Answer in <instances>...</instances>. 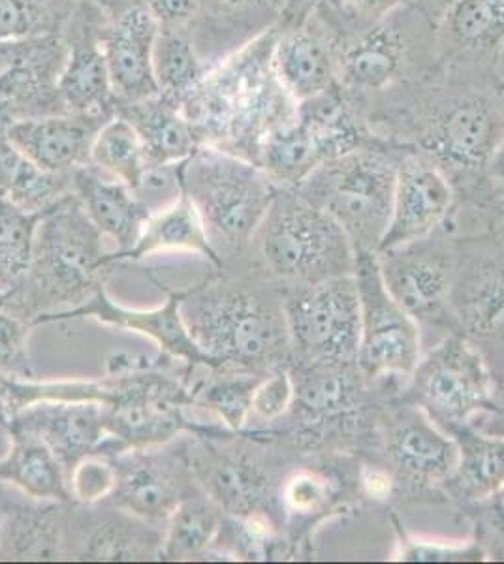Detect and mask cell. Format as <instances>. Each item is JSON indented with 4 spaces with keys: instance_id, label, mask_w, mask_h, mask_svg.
Masks as SVG:
<instances>
[{
    "instance_id": "6da1fadb",
    "label": "cell",
    "mask_w": 504,
    "mask_h": 564,
    "mask_svg": "<svg viewBox=\"0 0 504 564\" xmlns=\"http://www.w3.org/2000/svg\"><path fill=\"white\" fill-rule=\"evenodd\" d=\"M371 130L397 148L428 156L447 175L455 202L482 212L504 202L490 164L504 138L501 72L437 65L410 84L362 106Z\"/></svg>"
},
{
    "instance_id": "7a4b0ae2",
    "label": "cell",
    "mask_w": 504,
    "mask_h": 564,
    "mask_svg": "<svg viewBox=\"0 0 504 564\" xmlns=\"http://www.w3.org/2000/svg\"><path fill=\"white\" fill-rule=\"evenodd\" d=\"M279 286L262 263L237 258L185 289L181 315L200 350L218 366L274 371L292 350Z\"/></svg>"
},
{
    "instance_id": "3957f363",
    "label": "cell",
    "mask_w": 504,
    "mask_h": 564,
    "mask_svg": "<svg viewBox=\"0 0 504 564\" xmlns=\"http://www.w3.org/2000/svg\"><path fill=\"white\" fill-rule=\"evenodd\" d=\"M275 40L277 26L211 66L181 100L200 145L256 164L264 138L294 119L298 104L275 72Z\"/></svg>"
},
{
    "instance_id": "277c9868",
    "label": "cell",
    "mask_w": 504,
    "mask_h": 564,
    "mask_svg": "<svg viewBox=\"0 0 504 564\" xmlns=\"http://www.w3.org/2000/svg\"><path fill=\"white\" fill-rule=\"evenodd\" d=\"M103 241L84 204L66 194L40 218L31 268L4 307L32 324L89 302L111 271Z\"/></svg>"
},
{
    "instance_id": "5b68a950",
    "label": "cell",
    "mask_w": 504,
    "mask_h": 564,
    "mask_svg": "<svg viewBox=\"0 0 504 564\" xmlns=\"http://www.w3.org/2000/svg\"><path fill=\"white\" fill-rule=\"evenodd\" d=\"M196 367L159 356L114 354L106 364L100 403L109 441L117 454L168 443L204 425L189 414L194 409L191 377Z\"/></svg>"
},
{
    "instance_id": "8992f818",
    "label": "cell",
    "mask_w": 504,
    "mask_h": 564,
    "mask_svg": "<svg viewBox=\"0 0 504 564\" xmlns=\"http://www.w3.org/2000/svg\"><path fill=\"white\" fill-rule=\"evenodd\" d=\"M179 191L196 207L221 262L245 257L279 186L255 162L202 148L173 166Z\"/></svg>"
},
{
    "instance_id": "52a82bcc",
    "label": "cell",
    "mask_w": 504,
    "mask_h": 564,
    "mask_svg": "<svg viewBox=\"0 0 504 564\" xmlns=\"http://www.w3.org/2000/svg\"><path fill=\"white\" fill-rule=\"evenodd\" d=\"M447 2L407 0L339 47V85L360 108L433 68L437 23Z\"/></svg>"
},
{
    "instance_id": "ba28073f",
    "label": "cell",
    "mask_w": 504,
    "mask_h": 564,
    "mask_svg": "<svg viewBox=\"0 0 504 564\" xmlns=\"http://www.w3.org/2000/svg\"><path fill=\"white\" fill-rule=\"evenodd\" d=\"M403 148L378 140L322 162L296 186L337 223L356 252H377L388 230Z\"/></svg>"
},
{
    "instance_id": "9c48e42d",
    "label": "cell",
    "mask_w": 504,
    "mask_h": 564,
    "mask_svg": "<svg viewBox=\"0 0 504 564\" xmlns=\"http://www.w3.org/2000/svg\"><path fill=\"white\" fill-rule=\"evenodd\" d=\"M253 247L269 275L285 286L354 275L356 268V250L343 228L296 188H279Z\"/></svg>"
},
{
    "instance_id": "30bf717a",
    "label": "cell",
    "mask_w": 504,
    "mask_h": 564,
    "mask_svg": "<svg viewBox=\"0 0 504 564\" xmlns=\"http://www.w3.org/2000/svg\"><path fill=\"white\" fill-rule=\"evenodd\" d=\"M191 462L199 486L224 513L247 518H274L277 484L266 456L264 441L256 433L224 430L207 422L189 433Z\"/></svg>"
},
{
    "instance_id": "8fae6325",
    "label": "cell",
    "mask_w": 504,
    "mask_h": 564,
    "mask_svg": "<svg viewBox=\"0 0 504 564\" xmlns=\"http://www.w3.org/2000/svg\"><path fill=\"white\" fill-rule=\"evenodd\" d=\"M285 313L298 361L357 364L362 305L354 275L285 289Z\"/></svg>"
},
{
    "instance_id": "7c38bea8",
    "label": "cell",
    "mask_w": 504,
    "mask_h": 564,
    "mask_svg": "<svg viewBox=\"0 0 504 564\" xmlns=\"http://www.w3.org/2000/svg\"><path fill=\"white\" fill-rule=\"evenodd\" d=\"M409 398L442 430H452L492 409V375L482 354L452 335L420 358L410 375Z\"/></svg>"
},
{
    "instance_id": "4fadbf2b",
    "label": "cell",
    "mask_w": 504,
    "mask_h": 564,
    "mask_svg": "<svg viewBox=\"0 0 504 564\" xmlns=\"http://www.w3.org/2000/svg\"><path fill=\"white\" fill-rule=\"evenodd\" d=\"M114 463L116 488L106 500L162 529L183 500L202 494L192 468L189 433L168 443L122 449Z\"/></svg>"
},
{
    "instance_id": "5bb4252c",
    "label": "cell",
    "mask_w": 504,
    "mask_h": 564,
    "mask_svg": "<svg viewBox=\"0 0 504 564\" xmlns=\"http://www.w3.org/2000/svg\"><path fill=\"white\" fill-rule=\"evenodd\" d=\"M354 279L362 305L360 371L369 380L410 377L421 358L420 326L386 289L377 252H356Z\"/></svg>"
},
{
    "instance_id": "9a60e30c",
    "label": "cell",
    "mask_w": 504,
    "mask_h": 564,
    "mask_svg": "<svg viewBox=\"0 0 504 564\" xmlns=\"http://www.w3.org/2000/svg\"><path fill=\"white\" fill-rule=\"evenodd\" d=\"M64 63L63 34L0 40V129L71 113L58 90Z\"/></svg>"
},
{
    "instance_id": "2e32d148",
    "label": "cell",
    "mask_w": 504,
    "mask_h": 564,
    "mask_svg": "<svg viewBox=\"0 0 504 564\" xmlns=\"http://www.w3.org/2000/svg\"><path fill=\"white\" fill-rule=\"evenodd\" d=\"M377 260L389 294L418 326L453 318L450 311L458 265L448 245L429 236L399 249L377 252Z\"/></svg>"
},
{
    "instance_id": "e0dca14e",
    "label": "cell",
    "mask_w": 504,
    "mask_h": 564,
    "mask_svg": "<svg viewBox=\"0 0 504 564\" xmlns=\"http://www.w3.org/2000/svg\"><path fill=\"white\" fill-rule=\"evenodd\" d=\"M100 10V40L119 100H141L159 93L153 76V45L159 25L148 0H93Z\"/></svg>"
},
{
    "instance_id": "ac0fdd59",
    "label": "cell",
    "mask_w": 504,
    "mask_h": 564,
    "mask_svg": "<svg viewBox=\"0 0 504 564\" xmlns=\"http://www.w3.org/2000/svg\"><path fill=\"white\" fill-rule=\"evenodd\" d=\"M164 529L136 518L109 500H72L66 529L68 561H160Z\"/></svg>"
},
{
    "instance_id": "d6986e66",
    "label": "cell",
    "mask_w": 504,
    "mask_h": 564,
    "mask_svg": "<svg viewBox=\"0 0 504 564\" xmlns=\"http://www.w3.org/2000/svg\"><path fill=\"white\" fill-rule=\"evenodd\" d=\"M148 275L154 286H159L167 294V302L162 307L151 308V311L121 307L109 297L106 289L100 286L89 302H85L84 305L64 311V313L39 316L32 324L39 326V324H47V322L95 318L108 326L122 327V329H132L138 334L148 335L149 339L157 343L160 352L172 356L179 361H185L189 366L218 367L217 361H213L207 354L200 350L199 345L194 343L192 335L186 329L185 321L181 315V300L185 295V289H170L167 284H162L160 279H157L153 271H149Z\"/></svg>"
},
{
    "instance_id": "ffe728a7",
    "label": "cell",
    "mask_w": 504,
    "mask_h": 564,
    "mask_svg": "<svg viewBox=\"0 0 504 564\" xmlns=\"http://www.w3.org/2000/svg\"><path fill=\"white\" fill-rule=\"evenodd\" d=\"M455 206V193L428 156L403 149L397 166L396 193L388 230L377 252L399 249L433 236Z\"/></svg>"
},
{
    "instance_id": "44dd1931",
    "label": "cell",
    "mask_w": 504,
    "mask_h": 564,
    "mask_svg": "<svg viewBox=\"0 0 504 564\" xmlns=\"http://www.w3.org/2000/svg\"><path fill=\"white\" fill-rule=\"evenodd\" d=\"M66 63L58 79L64 106L72 113L116 117L117 98L100 40V10L93 0H77L63 31Z\"/></svg>"
},
{
    "instance_id": "7402d4cb",
    "label": "cell",
    "mask_w": 504,
    "mask_h": 564,
    "mask_svg": "<svg viewBox=\"0 0 504 564\" xmlns=\"http://www.w3.org/2000/svg\"><path fill=\"white\" fill-rule=\"evenodd\" d=\"M10 427L40 438L68 473L79 459L100 452L109 436L96 399H42L15 412Z\"/></svg>"
},
{
    "instance_id": "603a6c76",
    "label": "cell",
    "mask_w": 504,
    "mask_h": 564,
    "mask_svg": "<svg viewBox=\"0 0 504 564\" xmlns=\"http://www.w3.org/2000/svg\"><path fill=\"white\" fill-rule=\"evenodd\" d=\"M504 0H448L437 23V65L501 72Z\"/></svg>"
},
{
    "instance_id": "cb8c5ba5",
    "label": "cell",
    "mask_w": 504,
    "mask_h": 564,
    "mask_svg": "<svg viewBox=\"0 0 504 564\" xmlns=\"http://www.w3.org/2000/svg\"><path fill=\"white\" fill-rule=\"evenodd\" d=\"M274 66L296 104L311 100L339 85L337 40L311 12L300 25L277 26Z\"/></svg>"
},
{
    "instance_id": "d4e9b609",
    "label": "cell",
    "mask_w": 504,
    "mask_h": 564,
    "mask_svg": "<svg viewBox=\"0 0 504 564\" xmlns=\"http://www.w3.org/2000/svg\"><path fill=\"white\" fill-rule=\"evenodd\" d=\"M288 0H199L192 44L207 68L279 25Z\"/></svg>"
},
{
    "instance_id": "484cf974",
    "label": "cell",
    "mask_w": 504,
    "mask_h": 564,
    "mask_svg": "<svg viewBox=\"0 0 504 564\" xmlns=\"http://www.w3.org/2000/svg\"><path fill=\"white\" fill-rule=\"evenodd\" d=\"M111 117L98 113H58L15 122L7 135L21 153L52 174L71 175L90 164L96 135Z\"/></svg>"
},
{
    "instance_id": "4316f807",
    "label": "cell",
    "mask_w": 504,
    "mask_h": 564,
    "mask_svg": "<svg viewBox=\"0 0 504 564\" xmlns=\"http://www.w3.org/2000/svg\"><path fill=\"white\" fill-rule=\"evenodd\" d=\"M72 193L84 204L93 225L117 245L114 252H127L140 239L153 209L135 188L87 164L72 174Z\"/></svg>"
},
{
    "instance_id": "83f0119b",
    "label": "cell",
    "mask_w": 504,
    "mask_h": 564,
    "mask_svg": "<svg viewBox=\"0 0 504 564\" xmlns=\"http://www.w3.org/2000/svg\"><path fill=\"white\" fill-rule=\"evenodd\" d=\"M21 502L4 491L0 561H63L71 502Z\"/></svg>"
},
{
    "instance_id": "f1b7e54d",
    "label": "cell",
    "mask_w": 504,
    "mask_h": 564,
    "mask_svg": "<svg viewBox=\"0 0 504 564\" xmlns=\"http://www.w3.org/2000/svg\"><path fill=\"white\" fill-rule=\"evenodd\" d=\"M388 456L410 480L447 484L458 465V443L418 409L403 412L389 430Z\"/></svg>"
},
{
    "instance_id": "f546056e",
    "label": "cell",
    "mask_w": 504,
    "mask_h": 564,
    "mask_svg": "<svg viewBox=\"0 0 504 564\" xmlns=\"http://www.w3.org/2000/svg\"><path fill=\"white\" fill-rule=\"evenodd\" d=\"M116 116L127 119L140 134L149 174L178 166L202 148L181 102L160 93L141 100H119Z\"/></svg>"
},
{
    "instance_id": "4dcf8cb0",
    "label": "cell",
    "mask_w": 504,
    "mask_h": 564,
    "mask_svg": "<svg viewBox=\"0 0 504 564\" xmlns=\"http://www.w3.org/2000/svg\"><path fill=\"white\" fill-rule=\"evenodd\" d=\"M162 250L199 252L215 265V270L223 265L205 234L204 223L196 207L192 206L191 199L183 193L149 217L148 225L132 249L127 252H108L106 262L111 268L121 262H140L149 254Z\"/></svg>"
},
{
    "instance_id": "1f68e13d",
    "label": "cell",
    "mask_w": 504,
    "mask_h": 564,
    "mask_svg": "<svg viewBox=\"0 0 504 564\" xmlns=\"http://www.w3.org/2000/svg\"><path fill=\"white\" fill-rule=\"evenodd\" d=\"M448 433L458 443V465L447 486L465 502L495 494L504 486V438L476 430L471 423L455 425Z\"/></svg>"
},
{
    "instance_id": "d6a6232c",
    "label": "cell",
    "mask_w": 504,
    "mask_h": 564,
    "mask_svg": "<svg viewBox=\"0 0 504 564\" xmlns=\"http://www.w3.org/2000/svg\"><path fill=\"white\" fill-rule=\"evenodd\" d=\"M0 484H8L29 499L71 502L68 470L40 438L13 433L12 449L0 462Z\"/></svg>"
},
{
    "instance_id": "836d02e7",
    "label": "cell",
    "mask_w": 504,
    "mask_h": 564,
    "mask_svg": "<svg viewBox=\"0 0 504 564\" xmlns=\"http://www.w3.org/2000/svg\"><path fill=\"white\" fill-rule=\"evenodd\" d=\"M264 375L236 367L199 366L191 377L194 409L213 414L224 430H247L253 391Z\"/></svg>"
},
{
    "instance_id": "e575fe53",
    "label": "cell",
    "mask_w": 504,
    "mask_h": 564,
    "mask_svg": "<svg viewBox=\"0 0 504 564\" xmlns=\"http://www.w3.org/2000/svg\"><path fill=\"white\" fill-rule=\"evenodd\" d=\"M72 193V174H52L21 153L0 129V196L23 212L44 213Z\"/></svg>"
},
{
    "instance_id": "d590c367",
    "label": "cell",
    "mask_w": 504,
    "mask_h": 564,
    "mask_svg": "<svg viewBox=\"0 0 504 564\" xmlns=\"http://www.w3.org/2000/svg\"><path fill=\"white\" fill-rule=\"evenodd\" d=\"M354 364H313L301 361L292 375L294 380V403L292 409H300L301 416L307 420L332 417L351 411L356 403L360 391L357 369L352 371Z\"/></svg>"
},
{
    "instance_id": "8d00e7d4",
    "label": "cell",
    "mask_w": 504,
    "mask_h": 564,
    "mask_svg": "<svg viewBox=\"0 0 504 564\" xmlns=\"http://www.w3.org/2000/svg\"><path fill=\"white\" fill-rule=\"evenodd\" d=\"M322 162H326V154L317 135L296 113L292 121L277 127L264 138L256 164L279 188H296Z\"/></svg>"
},
{
    "instance_id": "74e56055",
    "label": "cell",
    "mask_w": 504,
    "mask_h": 564,
    "mask_svg": "<svg viewBox=\"0 0 504 564\" xmlns=\"http://www.w3.org/2000/svg\"><path fill=\"white\" fill-rule=\"evenodd\" d=\"M223 520V510L204 491L183 500L164 523L160 561L207 558Z\"/></svg>"
},
{
    "instance_id": "f35d334b",
    "label": "cell",
    "mask_w": 504,
    "mask_h": 564,
    "mask_svg": "<svg viewBox=\"0 0 504 564\" xmlns=\"http://www.w3.org/2000/svg\"><path fill=\"white\" fill-rule=\"evenodd\" d=\"M90 164L122 181L138 194L149 175L148 156L140 134L119 116L111 117L96 135Z\"/></svg>"
},
{
    "instance_id": "ab89813d",
    "label": "cell",
    "mask_w": 504,
    "mask_h": 564,
    "mask_svg": "<svg viewBox=\"0 0 504 564\" xmlns=\"http://www.w3.org/2000/svg\"><path fill=\"white\" fill-rule=\"evenodd\" d=\"M207 70L189 29H159L153 45V76L160 95L181 102Z\"/></svg>"
},
{
    "instance_id": "60d3db41",
    "label": "cell",
    "mask_w": 504,
    "mask_h": 564,
    "mask_svg": "<svg viewBox=\"0 0 504 564\" xmlns=\"http://www.w3.org/2000/svg\"><path fill=\"white\" fill-rule=\"evenodd\" d=\"M44 213L23 212L0 196V292L7 297L29 273L34 238Z\"/></svg>"
},
{
    "instance_id": "b9f144b4",
    "label": "cell",
    "mask_w": 504,
    "mask_h": 564,
    "mask_svg": "<svg viewBox=\"0 0 504 564\" xmlns=\"http://www.w3.org/2000/svg\"><path fill=\"white\" fill-rule=\"evenodd\" d=\"M461 289L460 302H453L461 326L480 337L504 339V270L476 273Z\"/></svg>"
},
{
    "instance_id": "7bdbcfd3",
    "label": "cell",
    "mask_w": 504,
    "mask_h": 564,
    "mask_svg": "<svg viewBox=\"0 0 504 564\" xmlns=\"http://www.w3.org/2000/svg\"><path fill=\"white\" fill-rule=\"evenodd\" d=\"M77 0H0V40L63 34Z\"/></svg>"
},
{
    "instance_id": "ee69618b",
    "label": "cell",
    "mask_w": 504,
    "mask_h": 564,
    "mask_svg": "<svg viewBox=\"0 0 504 564\" xmlns=\"http://www.w3.org/2000/svg\"><path fill=\"white\" fill-rule=\"evenodd\" d=\"M403 2L407 0H320L313 13L328 26L341 47L386 18L392 10L401 7Z\"/></svg>"
},
{
    "instance_id": "f6af8a7d",
    "label": "cell",
    "mask_w": 504,
    "mask_h": 564,
    "mask_svg": "<svg viewBox=\"0 0 504 564\" xmlns=\"http://www.w3.org/2000/svg\"><path fill=\"white\" fill-rule=\"evenodd\" d=\"M31 327V322L23 316L13 313L10 308L0 307V372L2 375L21 380L39 379L29 352Z\"/></svg>"
},
{
    "instance_id": "bcb514c9",
    "label": "cell",
    "mask_w": 504,
    "mask_h": 564,
    "mask_svg": "<svg viewBox=\"0 0 504 564\" xmlns=\"http://www.w3.org/2000/svg\"><path fill=\"white\" fill-rule=\"evenodd\" d=\"M116 481V463L114 456L106 452H93L79 459L68 473L72 500L79 505H96L108 499Z\"/></svg>"
},
{
    "instance_id": "7dc6e473",
    "label": "cell",
    "mask_w": 504,
    "mask_h": 564,
    "mask_svg": "<svg viewBox=\"0 0 504 564\" xmlns=\"http://www.w3.org/2000/svg\"><path fill=\"white\" fill-rule=\"evenodd\" d=\"M294 403V380L285 367L266 372L256 384L250 401V417L258 422L274 423L281 420Z\"/></svg>"
},
{
    "instance_id": "c3c4849f",
    "label": "cell",
    "mask_w": 504,
    "mask_h": 564,
    "mask_svg": "<svg viewBox=\"0 0 504 564\" xmlns=\"http://www.w3.org/2000/svg\"><path fill=\"white\" fill-rule=\"evenodd\" d=\"M330 497V484L313 470H298L288 476L279 488L281 508L290 516H309L324 507Z\"/></svg>"
},
{
    "instance_id": "681fc988",
    "label": "cell",
    "mask_w": 504,
    "mask_h": 564,
    "mask_svg": "<svg viewBox=\"0 0 504 564\" xmlns=\"http://www.w3.org/2000/svg\"><path fill=\"white\" fill-rule=\"evenodd\" d=\"M159 29H191L199 12V0H148Z\"/></svg>"
},
{
    "instance_id": "f907efd6",
    "label": "cell",
    "mask_w": 504,
    "mask_h": 564,
    "mask_svg": "<svg viewBox=\"0 0 504 564\" xmlns=\"http://www.w3.org/2000/svg\"><path fill=\"white\" fill-rule=\"evenodd\" d=\"M482 507V527L490 544L497 545V552L504 555V486L495 494L479 500Z\"/></svg>"
},
{
    "instance_id": "816d5d0a",
    "label": "cell",
    "mask_w": 504,
    "mask_h": 564,
    "mask_svg": "<svg viewBox=\"0 0 504 564\" xmlns=\"http://www.w3.org/2000/svg\"><path fill=\"white\" fill-rule=\"evenodd\" d=\"M465 555L476 557V555H480V552L441 547V545H421L420 542H410L409 550L403 552V558H407V561H452V558H465Z\"/></svg>"
},
{
    "instance_id": "f5cc1de1",
    "label": "cell",
    "mask_w": 504,
    "mask_h": 564,
    "mask_svg": "<svg viewBox=\"0 0 504 564\" xmlns=\"http://www.w3.org/2000/svg\"><path fill=\"white\" fill-rule=\"evenodd\" d=\"M473 420L474 422L469 423L476 430L504 438V395L501 401L493 399L492 409L480 412L479 416H474Z\"/></svg>"
},
{
    "instance_id": "db71d44e",
    "label": "cell",
    "mask_w": 504,
    "mask_h": 564,
    "mask_svg": "<svg viewBox=\"0 0 504 564\" xmlns=\"http://www.w3.org/2000/svg\"><path fill=\"white\" fill-rule=\"evenodd\" d=\"M320 0H288L287 8L282 12L281 21L277 26H296L303 23V21L311 15L314 7L319 4Z\"/></svg>"
},
{
    "instance_id": "11a10c76",
    "label": "cell",
    "mask_w": 504,
    "mask_h": 564,
    "mask_svg": "<svg viewBox=\"0 0 504 564\" xmlns=\"http://www.w3.org/2000/svg\"><path fill=\"white\" fill-rule=\"evenodd\" d=\"M364 486L375 499H386L392 491V478L380 468H367L364 473Z\"/></svg>"
},
{
    "instance_id": "9f6ffc18",
    "label": "cell",
    "mask_w": 504,
    "mask_h": 564,
    "mask_svg": "<svg viewBox=\"0 0 504 564\" xmlns=\"http://www.w3.org/2000/svg\"><path fill=\"white\" fill-rule=\"evenodd\" d=\"M490 180L497 188L498 196L504 202V138L498 145L497 151L493 154L492 164H490Z\"/></svg>"
},
{
    "instance_id": "6f0895ef",
    "label": "cell",
    "mask_w": 504,
    "mask_h": 564,
    "mask_svg": "<svg viewBox=\"0 0 504 564\" xmlns=\"http://www.w3.org/2000/svg\"><path fill=\"white\" fill-rule=\"evenodd\" d=\"M12 377H7L0 372V420L10 425L12 417V403H10V393H12Z\"/></svg>"
},
{
    "instance_id": "680465c9",
    "label": "cell",
    "mask_w": 504,
    "mask_h": 564,
    "mask_svg": "<svg viewBox=\"0 0 504 564\" xmlns=\"http://www.w3.org/2000/svg\"><path fill=\"white\" fill-rule=\"evenodd\" d=\"M13 431L7 422L0 420V462L8 456V452L12 449Z\"/></svg>"
},
{
    "instance_id": "91938a15",
    "label": "cell",
    "mask_w": 504,
    "mask_h": 564,
    "mask_svg": "<svg viewBox=\"0 0 504 564\" xmlns=\"http://www.w3.org/2000/svg\"><path fill=\"white\" fill-rule=\"evenodd\" d=\"M2 523H4V489L0 484V536H2Z\"/></svg>"
},
{
    "instance_id": "94428289",
    "label": "cell",
    "mask_w": 504,
    "mask_h": 564,
    "mask_svg": "<svg viewBox=\"0 0 504 564\" xmlns=\"http://www.w3.org/2000/svg\"><path fill=\"white\" fill-rule=\"evenodd\" d=\"M4 305H7V294L0 292V307H4Z\"/></svg>"
}]
</instances>
